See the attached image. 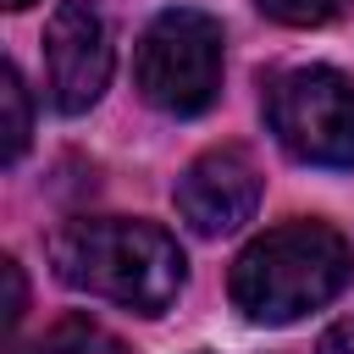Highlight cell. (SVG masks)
I'll return each mask as SVG.
<instances>
[{
  "instance_id": "obj_1",
  "label": "cell",
  "mask_w": 354,
  "mask_h": 354,
  "mask_svg": "<svg viewBox=\"0 0 354 354\" xmlns=\"http://www.w3.org/2000/svg\"><path fill=\"white\" fill-rule=\"evenodd\" d=\"M50 266L66 288L111 299L138 315H166L183 293V249L155 221L127 216H77L50 238Z\"/></svg>"
},
{
  "instance_id": "obj_2",
  "label": "cell",
  "mask_w": 354,
  "mask_h": 354,
  "mask_svg": "<svg viewBox=\"0 0 354 354\" xmlns=\"http://www.w3.org/2000/svg\"><path fill=\"white\" fill-rule=\"evenodd\" d=\"M354 277V249L326 221H282L260 232L227 277L232 304L260 326H288L321 304H332Z\"/></svg>"
},
{
  "instance_id": "obj_3",
  "label": "cell",
  "mask_w": 354,
  "mask_h": 354,
  "mask_svg": "<svg viewBox=\"0 0 354 354\" xmlns=\"http://www.w3.org/2000/svg\"><path fill=\"white\" fill-rule=\"evenodd\" d=\"M133 72L155 111H166V116L210 111L221 94V22L194 6L160 11L138 39Z\"/></svg>"
},
{
  "instance_id": "obj_4",
  "label": "cell",
  "mask_w": 354,
  "mask_h": 354,
  "mask_svg": "<svg viewBox=\"0 0 354 354\" xmlns=\"http://www.w3.org/2000/svg\"><path fill=\"white\" fill-rule=\"evenodd\" d=\"M266 122L304 166H354V83L337 66H288L266 83Z\"/></svg>"
},
{
  "instance_id": "obj_5",
  "label": "cell",
  "mask_w": 354,
  "mask_h": 354,
  "mask_svg": "<svg viewBox=\"0 0 354 354\" xmlns=\"http://www.w3.org/2000/svg\"><path fill=\"white\" fill-rule=\"evenodd\" d=\"M111 22L94 0H61L44 28V83L50 105L77 116L88 111L111 83Z\"/></svg>"
},
{
  "instance_id": "obj_6",
  "label": "cell",
  "mask_w": 354,
  "mask_h": 354,
  "mask_svg": "<svg viewBox=\"0 0 354 354\" xmlns=\"http://www.w3.org/2000/svg\"><path fill=\"white\" fill-rule=\"evenodd\" d=\"M260 205V171L243 149H205L183 177H177V216L199 238L238 232Z\"/></svg>"
},
{
  "instance_id": "obj_7",
  "label": "cell",
  "mask_w": 354,
  "mask_h": 354,
  "mask_svg": "<svg viewBox=\"0 0 354 354\" xmlns=\"http://www.w3.org/2000/svg\"><path fill=\"white\" fill-rule=\"evenodd\" d=\"M44 348L50 354H127L116 332H105L94 315H61L50 332H44Z\"/></svg>"
},
{
  "instance_id": "obj_8",
  "label": "cell",
  "mask_w": 354,
  "mask_h": 354,
  "mask_svg": "<svg viewBox=\"0 0 354 354\" xmlns=\"http://www.w3.org/2000/svg\"><path fill=\"white\" fill-rule=\"evenodd\" d=\"M0 100H6V160H22L28 133H33V116H28V88H22V72L17 66L0 72Z\"/></svg>"
},
{
  "instance_id": "obj_9",
  "label": "cell",
  "mask_w": 354,
  "mask_h": 354,
  "mask_svg": "<svg viewBox=\"0 0 354 354\" xmlns=\"http://www.w3.org/2000/svg\"><path fill=\"white\" fill-rule=\"evenodd\" d=\"M348 0H260V11L271 22H288V28H315V22H332Z\"/></svg>"
},
{
  "instance_id": "obj_10",
  "label": "cell",
  "mask_w": 354,
  "mask_h": 354,
  "mask_svg": "<svg viewBox=\"0 0 354 354\" xmlns=\"http://www.w3.org/2000/svg\"><path fill=\"white\" fill-rule=\"evenodd\" d=\"M0 277H6V326L22 321V271L17 260H0Z\"/></svg>"
},
{
  "instance_id": "obj_11",
  "label": "cell",
  "mask_w": 354,
  "mask_h": 354,
  "mask_svg": "<svg viewBox=\"0 0 354 354\" xmlns=\"http://www.w3.org/2000/svg\"><path fill=\"white\" fill-rule=\"evenodd\" d=\"M315 354H354V315L337 321V326H326L321 343H315Z\"/></svg>"
},
{
  "instance_id": "obj_12",
  "label": "cell",
  "mask_w": 354,
  "mask_h": 354,
  "mask_svg": "<svg viewBox=\"0 0 354 354\" xmlns=\"http://www.w3.org/2000/svg\"><path fill=\"white\" fill-rule=\"evenodd\" d=\"M6 6H11V11H22V6H33V0H6Z\"/></svg>"
}]
</instances>
